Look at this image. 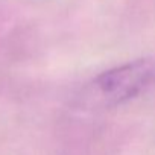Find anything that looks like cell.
Wrapping results in <instances>:
<instances>
[{
	"label": "cell",
	"instance_id": "1",
	"mask_svg": "<svg viewBox=\"0 0 155 155\" xmlns=\"http://www.w3.org/2000/svg\"><path fill=\"white\" fill-rule=\"evenodd\" d=\"M155 84V61L134 59L102 71L93 81L96 97L105 107L123 105Z\"/></svg>",
	"mask_w": 155,
	"mask_h": 155
}]
</instances>
